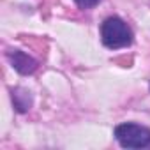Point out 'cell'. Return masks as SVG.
I'll return each mask as SVG.
<instances>
[{
  "label": "cell",
  "instance_id": "cell-2",
  "mask_svg": "<svg viewBox=\"0 0 150 150\" xmlns=\"http://www.w3.org/2000/svg\"><path fill=\"white\" fill-rule=\"evenodd\" d=\"M115 138L124 148H145L150 145V129L125 122L115 127Z\"/></svg>",
  "mask_w": 150,
  "mask_h": 150
},
{
  "label": "cell",
  "instance_id": "cell-5",
  "mask_svg": "<svg viewBox=\"0 0 150 150\" xmlns=\"http://www.w3.org/2000/svg\"><path fill=\"white\" fill-rule=\"evenodd\" d=\"M74 2H76L78 7H81V9H92V7H96L99 4V0H74Z\"/></svg>",
  "mask_w": 150,
  "mask_h": 150
},
{
  "label": "cell",
  "instance_id": "cell-4",
  "mask_svg": "<svg viewBox=\"0 0 150 150\" xmlns=\"http://www.w3.org/2000/svg\"><path fill=\"white\" fill-rule=\"evenodd\" d=\"M13 103H14V108H16L20 113L28 111L30 106H32L30 92H27V90H23V88H14V90H13Z\"/></svg>",
  "mask_w": 150,
  "mask_h": 150
},
{
  "label": "cell",
  "instance_id": "cell-3",
  "mask_svg": "<svg viewBox=\"0 0 150 150\" xmlns=\"http://www.w3.org/2000/svg\"><path fill=\"white\" fill-rule=\"evenodd\" d=\"M7 60L20 74H32L37 69V60H34L30 55H27L25 51H20V50L7 51Z\"/></svg>",
  "mask_w": 150,
  "mask_h": 150
},
{
  "label": "cell",
  "instance_id": "cell-1",
  "mask_svg": "<svg viewBox=\"0 0 150 150\" xmlns=\"http://www.w3.org/2000/svg\"><path fill=\"white\" fill-rule=\"evenodd\" d=\"M101 41L110 50H120L132 42V30L122 18L110 16L101 25Z\"/></svg>",
  "mask_w": 150,
  "mask_h": 150
}]
</instances>
